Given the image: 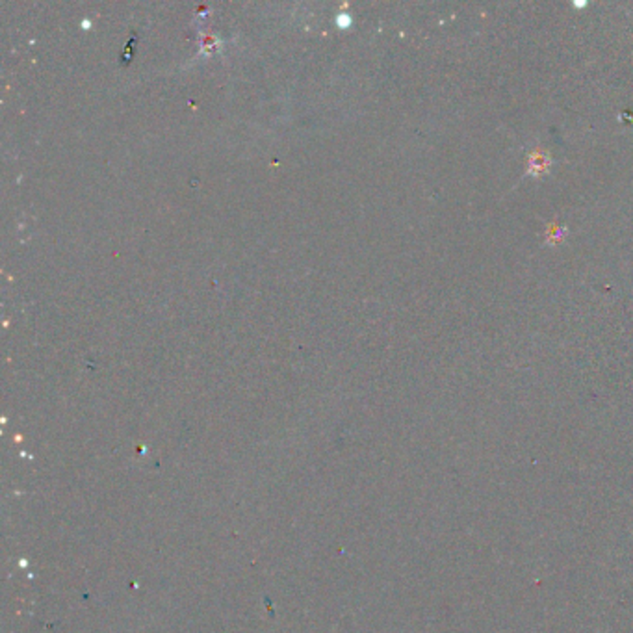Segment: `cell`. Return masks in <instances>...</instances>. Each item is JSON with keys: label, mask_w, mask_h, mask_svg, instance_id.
I'll return each instance as SVG.
<instances>
[{"label": "cell", "mask_w": 633, "mask_h": 633, "mask_svg": "<svg viewBox=\"0 0 633 633\" xmlns=\"http://www.w3.org/2000/svg\"><path fill=\"white\" fill-rule=\"evenodd\" d=\"M550 167H552V158L543 149H533L532 153L527 154L526 175L533 176V179H541V176L548 175Z\"/></svg>", "instance_id": "obj_1"}, {"label": "cell", "mask_w": 633, "mask_h": 633, "mask_svg": "<svg viewBox=\"0 0 633 633\" xmlns=\"http://www.w3.org/2000/svg\"><path fill=\"white\" fill-rule=\"evenodd\" d=\"M566 236V227H563L561 223L554 221V223H550L548 229H546V234H544V242L548 243V245H557L565 240Z\"/></svg>", "instance_id": "obj_2"}]
</instances>
